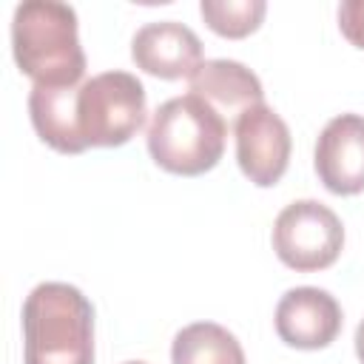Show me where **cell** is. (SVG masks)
I'll use <instances>...</instances> for the list:
<instances>
[{
	"label": "cell",
	"mask_w": 364,
	"mask_h": 364,
	"mask_svg": "<svg viewBox=\"0 0 364 364\" xmlns=\"http://www.w3.org/2000/svg\"><path fill=\"white\" fill-rule=\"evenodd\" d=\"M11 51L17 68L43 88L82 85L85 51L77 34V11L57 0H28L14 9Z\"/></svg>",
	"instance_id": "1"
},
{
	"label": "cell",
	"mask_w": 364,
	"mask_h": 364,
	"mask_svg": "<svg viewBox=\"0 0 364 364\" xmlns=\"http://www.w3.org/2000/svg\"><path fill=\"white\" fill-rule=\"evenodd\" d=\"M26 364H94V307L65 282H43L23 301Z\"/></svg>",
	"instance_id": "2"
},
{
	"label": "cell",
	"mask_w": 364,
	"mask_h": 364,
	"mask_svg": "<svg viewBox=\"0 0 364 364\" xmlns=\"http://www.w3.org/2000/svg\"><path fill=\"white\" fill-rule=\"evenodd\" d=\"M228 139V119L196 94L162 102L148 125L151 159L176 176H199L219 165Z\"/></svg>",
	"instance_id": "3"
},
{
	"label": "cell",
	"mask_w": 364,
	"mask_h": 364,
	"mask_svg": "<svg viewBox=\"0 0 364 364\" xmlns=\"http://www.w3.org/2000/svg\"><path fill=\"white\" fill-rule=\"evenodd\" d=\"M145 114V85L128 71H102L77 88V128L88 148L125 145Z\"/></svg>",
	"instance_id": "4"
},
{
	"label": "cell",
	"mask_w": 364,
	"mask_h": 364,
	"mask_svg": "<svg viewBox=\"0 0 364 364\" xmlns=\"http://www.w3.org/2000/svg\"><path fill=\"white\" fill-rule=\"evenodd\" d=\"M344 247L341 219L316 199L290 202L273 222V250L282 264L299 273L330 267Z\"/></svg>",
	"instance_id": "5"
},
{
	"label": "cell",
	"mask_w": 364,
	"mask_h": 364,
	"mask_svg": "<svg viewBox=\"0 0 364 364\" xmlns=\"http://www.w3.org/2000/svg\"><path fill=\"white\" fill-rule=\"evenodd\" d=\"M236 134V162L242 173L259 185H276L290 165V128L270 105H253L233 122Z\"/></svg>",
	"instance_id": "6"
},
{
	"label": "cell",
	"mask_w": 364,
	"mask_h": 364,
	"mask_svg": "<svg viewBox=\"0 0 364 364\" xmlns=\"http://www.w3.org/2000/svg\"><path fill=\"white\" fill-rule=\"evenodd\" d=\"M316 173L321 185L336 196H355L364 191V117L338 114L333 117L313 154Z\"/></svg>",
	"instance_id": "7"
},
{
	"label": "cell",
	"mask_w": 364,
	"mask_h": 364,
	"mask_svg": "<svg viewBox=\"0 0 364 364\" xmlns=\"http://www.w3.org/2000/svg\"><path fill=\"white\" fill-rule=\"evenodd\" d=\"M341 307L321 287H293L276 304V333L287 347L321 350L341 333Z\"/></svg>",
	"instance_id": "8"
},
{
	"label": "cell",
	"mask_w": 364,
	"mask_h": 364,
	"mask_svg": "<svg viewBox=\"0 0 364 364\" xmlns=\"http://www.w3.org/2000/svg\"><path fill=\"white\" fill-rule=\"evenodd\" d=\"M131 60L159 80H191L205 63L199 37L176 20L145 23L131 40Z\"/></svg>",
	"instance_id": "9"
},
{
	"label": "cell",
	"mask_w": 364,
	"mask_h": 364,
	"mask_svg": "<svg viewBox=\"0 0 364 364\" xmlns=\"http://www.w3.org/2000/svg\"><path fill=\"white\" fill-rule=\"evenodd\" d=\"M188 82H191V94L202 97L225 119L233 122L247 108L264 102V88L259 77L236 60H205Z\"/></svg>",
	"instance_id": "10"
},
{
	"label": "cell",
	"mask_w": 364,
	"mask_h": 364,
	"mask_svg": "<svg viewBox=\"0 0 364 364\" xmlns=\"http://www.w3.org/2000/svg\"><path fill=\"white\" fill-rule=\"evenodd\" d=\"M77 88H43L34 85L28 94V114L37 136L60 154H82L88 145L77 128Z\"/></svg>",
	"instance_id": "11"
},
{
	"label": "cell",
	"mask_w": 364,
	"mask_h": 364,
	"mask_svg": "<svg viewBox=\"0 0 364 364\" xmlns=\"http://www.w3.org/2000/svg\"><path fill=\"white\" fill-rule=\"evenodd\" d=\"M171 364H245V350L216 321H193L173 336Z\"/></svg>",
	"instance_id": "12"
},
{
	"label": "cell",
	"mask_w": 364,
	"mask_h": 364,
	"mask_svg": "<svg viewBox=\"0 0 364 364\" xmlns=\"http://www.w3.org/2000/svg\"><path fill=\"white\" fill-rule=\"evenodd\" d=\"M199 11L210 26V31L228 40H239L253 34L262 26L267 3L264 0H202Z\"/></svg>",
	"instance_id": "13"
},
{
	"label": "cell",
	"mask_w": 364,
	"mask_h": 364,
	"mask_svg": "<svg viewBox=\"0 0 364 364\" xmlns=\"http://www.w3.org/2000/svg\"><path fill=\"white\" fill-rule=\"evenodd\" d=\"M338 28L350 46L364 51V0H344L338 6Z\"/></svg>",
	"instance_id": "14"
},
{
	"label": "cell",
	"mask_w": 364,
	"mask_h": 364,
	"mask_svg": "<svg viewBox=\"0 0 364 364\" xmlns=\"http://www.w3.org/2000/svg\"><path fill=\"white\" fill-rule=\"evenodd\" d=\"M355 355H358V361L364 364V321H361L358 330H355Z\"/></svg>",
	"instance_id": "15"
},
{
	"label": "cell",
	"mask_w": 364,
	"mask_h": 364,
	"mask_svg": "<svg viewBox=\"0 0 364 364\" xmlns=\"http://www.w3.org/2000/svg\"><path fill=\"white\" fill-rule=\"evenodd\" d=\"M125 364H145V361H125Z\"/></svg>",
	"instance_id": "16"
}]
</instances>
